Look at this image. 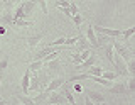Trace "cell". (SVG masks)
Instances as JSON below:
<instances>
[{
	"instance_id": "d6986e66",
	"label": "cell",
	"mask_w": 135,
	"mask_h": 105,
	"mask_svg": "<svg viewBox=\"0 0 135 105\" xmlns=\"http://www.w3.org/2000/svg\"><path fill=\"white\" fill-rule=\"evenodd\" d=\"M86 49H90V44H88V41L84 39V37L79 36V41H78V53H83V51H86Z\"/></svg>"
},
{
	"instance_id": "83f0119b",
	"label": "cell",
	"mask_w": 135,
	"mask_h": 105,
	"mask_svg": "<svg viewBox=\"0 0 135 105\" xmlns=\"http://www.w3.org/2000/svg\"><path fill=\"white\" fill-rule=\"evenodd\" d=\"M8 66V58H3V60H0V76L3 75V71L7 70Z\"/></svg>"
},
{
	"instance_id": "8d00e7d4",
	"label": "cell",
	"mask_w": 135,
	"mask_h": 105,
	"mask_svg": "<svg viewBox=\"0 0 135 105\" xmlns=\"http://www.w3.org/2000/svg\"><path fill=\"white\" fill-rule=\"evenodd\" d=\"M0 83H2V76H0Z\"/></svg>"
},
{
	"instance_id": "5bb4252c",
	"label": "cell",
	"mask_w": 135,
	"mask_h": 105,
	"mask_svg": "<svg viewBox=\"0 0 135 105\" xmlns=\"http://www.w3.org/2000/svg\"><path fill=\"white\" fill-rule=\"evenodd\" d=\"M41 39H42V34H39V36H32V37H25V43H27V46H29V48H36V46L37 44H39L41 43Z\"/></svg>"
},
{
	"instance_id": "9c48e42d",
	"label": "cell",
	"mask_w": 135,
	"mask_h": 105,
	"mask_svg": "<svg viewBox=\"0 0 135 105\" xmlns=\"http://www.w3.org/2000/svg\"><path fill=\"white\" fill-rule=\"evenodd\" d=\"M96 60H98V58H96V54H91V56L88 58V60H84V61L81 63V65H78V70H81V71H86V70H90L91 66H95Z\"/></svg>"
},
{
	"instance_id": "5b68a950",
	"label": "cell",
	"mask_w": 135,
	"mask_h": 105,
	"mask_svg": "<svg viewBox=\"0 0 135 105\" xmlns=\"http://www.w3.org/2000/svg\"><path fill=\"white\" fill-rule=\"evenodd\" d=\"M84 39L88 41V44L90 46H93V48H100V43H98V37H96V34H95V31H93V26L90 24V27L86 29V37Z\"/></svg>"
},
{
	"instance_id": "3957f363",
	"label": "cell",
	"mask_w": 135,
	"mask_h": 105,
	"mask_svg": "<svg viewBox=\"0 0 135 105\" xmlns=\"http://www.w3.org/2000/svg\"><path fill=\"white\" fill-rule=\"evenodd\" d=\"M108 92H110L112 95H127V93H128V92H127L125 81H117V83H113V85L108 88Z\"/></svg>"
},
{
	"instance_id": "484cf974",
	"label": "cell",
	"mask_w": 135,
	"mask_h": 105,
	"mask_svg": "<svg viewBox=\"0 0 135 105\" xmlns=\"http://www.w3.org/2000/svg\"><path fill=\"white\" fill-rule=\"evenodd\" d=\"M125 85H127V92H128V93H133L135 92V80L133 78H130L128 81H125Z\"/></svg>"
},
{
	"instance_id": "6da1fadb",
	"label": "cell",
	"mask_w": 135,
	"mask_h": 105,
	"mask_svg": "<svg viewBox=\"0 0 135 105\" xmlns=\"http://www.w3.org/2000/svg\"><path fill=\"white\" fill-rule=\"evenodd\" d=\"M112 44H113V51L117 53V56L123 63H128L130 60H133V53L130 49H127L123 44H120L118 41H112Z\"/></svg>"
},
{
	"instance_id": "e575fe53",
	"label": "cell",
	"mask_w": 135,
	"mask_h": 105,
	"mask_svg": "<svg viewBox=\"0 0 135 105\" xmlns=\"http://www.w3.org/2000/svg\"><path fill=\"white\" fill-rule=\"evenodd\" d=\"M0 105H7V102L5 100H0Z\"/></svg>"
},
{
	"instance_id": "44dd1931",
	"label": "cell",
	"mask_w": 135,
	"mask_h": 105,
	"mask_svg": "<svg viewBox=\"0 0 135 105\" xmlns=\"http://www.w3.org/2000/svg\"><path fill=\"white\" fill-rule=\"evenodd\" d=\"M101 78L107 80V81H113V80H117V73L115 71H103V75H101Z\"/></svg>"
},
{
	"instance_id": "cb8c5ba5",
	"label": "cell",
	"mask_w": 135,
	"mask_h": 105,
	"mask_svg": "<svg viewBox=\"0 0 135 105\" xmlns=\"http://www.w3.org/2000/svg\"><path fill=\"white\" fill-rule=\"evenodd\" d=\"M68 10H69L71 17H73V15H78V14H79V9H78V5H76L74 2H69V7H68Z\"/></svg>"
},
{
	"instance_id": "4fadbf2b",
	"label": "cell",
	"mask_w": 135,
	"mask_h": 105,
	"mask_svg": "<svg viewBox=\"0 0 135 105\" xmlns=\"http://www.w3.org/2000/svg\"><path fill=\"white\" fill-rule=\"evenodd\" d=\"M62 97L66 98V102L69 103V105H78V103H76V100H74V95H73V92H71L68 86H64V90H62Z\"/></svg>"
},
{
	"instance_id": "603a6c76",
	"label": "cell",
	"mask_w": 135,
	"mask_h": 105,
	"mask_svg": "<svg viewBox=\"0 0 135 105\" xmlns=\"http://www.w3.org/2000/svg\"><path fill=\"white\" fill-rule=\"evenodd\" d=\"M42 66H44V65H42V61H32L31 65H29V68H27V70L32 73V71H39Z\"/></svg>"
},
{
	"instance_id": "277c9868",
	"label": "cell",
	"mask_w": 135,
	"mask_h": 105,
	"mask_svg": "<svg viewBox=\"0 0 135 105\" xmlns=\"http://www.w3.org/2000/svg\"><path fill=\"white\" fill-rule=\"evenodd\" d=\"M86 98H90L95 105H101L105 102L103 93H100V92H96V90H86Z\"/></svg>"
},
{
	"instance_id": "9a60e30c",
	"label": "cell",
	"mask_w": 135,
	"mask_h": 105,
	"mask_svg": "<svg viewBox=\"0 0 135 105\" xmlns=\"http://www.w3.org/2000/svg\"><path fill=\"white\" fill-rule=\"evenodd\" d=\"M51 53H52V48H49V46H47V48L41 49V51L37 53L36 56H34V61H42V60H44V58L47 56V54H51Z\"/></svg>"
},
{
	"instance_id": "52a82bcc",
	"label": "cell",
	"mask_w": 135,
	"mask_h": 105,
	"mask_svg": "<svg viewBox=\"0 0 135 105\" xmlns=\"http://www.w3.org/2000/svg\"><path fill=\"white\" fill-rule=\"evenodd\" d=\"M47 102H49L51 105H68V103H66V98L62 97V93H57V92H52V93H49Z\"/></svg>"
},
{
	"instance_id": "4316f807",
	"label": "cell",
	"mask_w": 135,
	"mask_h": 105,
	"mask_svg": "<svg viewBox=\"0 0 135 105\" xmlns=\"http://www.w3.org/2000/svg\"><path fill=\"white\" fill-rule=\"evenodd\" d=\"M12 26H17V27H29V26H31V22H29L27 19H25V20H14V22H12Z\"/></svg>"
},
{
	"instance_id": "7402d4cb",
	"label": "cell",
	"mask_w": 135,
	"mask_h": 105,
	"mask_svg": "<svg viewBox=\"0 0 135 105\" xmlns=\"http://www.w3.org/2000/svg\"><path fill=\"white\" fill-rule=\"evenodd\" d=\"M133 32H135V29L133 27H130V29H125V31H122V37H123V41L127 43V41H130V37L133 36Z\"/></svg>"
},
{
	"instance_id": "f1b7e54d",
	"label": "cell",
	"mask_w": 135,
	"mask_h": 105,
	"mask_svg": "<svg viewBox=\"0 0 135 105\" xmlns=\"http://www.w3.org/2000/svg\"><path fill=\"white\" fill-rule=\"evenodd\" d=\"M71 19H73L74 26L78 27V29H79V26H81V24H83V20H84V19H83V15H79V14H78V15H73V17H71Z\"/></svg>"
},
{
	"instance_id": "7a4b0ae2",
	"label": "cell",
	"mask_w": 135,
	"mask_h": 105,
	"mask_svg": "<svg viewBox=\"0 0 135 105\" xmlns=\"http://www.w3.org/2000/svg\"><path fill=\"white\" fill-rule=\"evenodd\" d=\"M91 26H93V24H91ZM93 31H95V32H100V34H103V36H108V37H112V39L122 37V31H118V29H108V27L98 26V24H95V26H93Z\"/></svg>"
},
{
	"instance_id": "1f68e13d",
	"label": "cell",
	"mask_w": 135,
	"mask_h": 105,
	"mask_svg": "<svg viewBox=\"0 0 135 105\" xmlns=\"http://www.w3.org/2000/svg\"><path fill=\"white\" fill-rule=\"evenodd\" d=\"M36 3L42 9V14H47V3H46L44 0H39V2H36Z\"/></svg>"
},
{
	"instance_id": "836d02e7",
	"label": "cell",
	"mask_w": 135,
	"mask_h": 105,
	"mask_svg": "<svg viewBox=\"0 0 135 105\" xmlns=\"http://www.w3.org/2000/svg\"><path fill=\"white\" fill-rule=\"evenodd\" d=\"M84 105H95V103H93L90 98H84Z\"/></svg>"
},
{
	"instance_id": "d4e9b609",
	"label": "cell",
	"mask_w": 135,
	"mask_h": 105,
	"mask_svg": "<svg viewBox=\"0 0 135 105\" xmlns=\"http://www.w3.org/2000/svg\"><path fill=\"white\" fill-rule=\"evenodd\" d=\"M59 56V51H52L51 54H47V56L42 60V65H46V63H49V61H52V60H56V58Z\"/></svg>"
},
{
	"instance_id": "30bf717a",
	"label": "cell",
	"mask_w": 135,
	"mask_h": 105,
	"mask_svg": "<svg viewBox=\"0 0 135 105\" xmlns=\"http://www.w3.org/2000/svg\"><path fill=\"white\" fill-rule=\"evenodd\" d=\"M103 68L101 66H91L90 70H86L84 73L88 75V78H101V75H103Z\"/></svg>"
},
{
	"instance_id": "8992f818",
	"label": "cell",
	"mask_w": 135,
	"mask_h": 105,
	"mask_svg": "<svg viewBox=\"0 0 135 105\" xmlns=\"http://www.w3.org/2000/svg\"><path fill=\"white\" fill-rule=\"evenodd\" d=\"M64 83H66V80H64V78H54L52 81H49V85L46 86V90H44V92L49 95V93H52V92H56L57 88H61L62 85H64Z\"/></svg>"
},
{
	"instance_id": "2e32d148",
	"label": "cell",
	"mask_w": 135,
	"mask_h": 105,
	"mask_svg": "<svg viewBox=\"0 0 135 105\" xmlns=\"http://www.w3.org/2000/svg\"><path fill=\"white\" fill-rule=\"evenodd\" d=\"M29 90L42 92V88H41V81H39V78H37V76H32V78H31V81H29Z\"/></svg>"
},
{
	"instance_id": "8fae6325",
	"label": "cell",
	"mask_w": 135,
	"mask_h": 105,
	"mask_svg": "<svg viewBox=\"0 0 135 105\" xmlns=\"http://www.w3.org/2000/svg\"><path fill=\"white\" fill-rule=\"evenodd\" d=\"M29 81H31V71L25 70V75L22 76V83H20V88H22V95L29 93Z\"/></svg>"
},
{
	"instance_id": "7c38bea8",
	"label": "cell",
	"mask_w": 135,
	"mask_h": 105,
	"mask_svg": "<svg viewBox=\"0 0 135 105\" xmlns=\"http://www.w3.org/2000/svg\"><path fill=\"white\" fill-rule=\"evenodd\" d=\"M37 7V3L36 2H24L22 3V10H24V15L25 17H29V15L32 14V10Z\"/></svg>"
},
{
	"instance_id": "ba28073f",
	"label": "cell",
	"mask_w": 135,
	"mask_h": 105,
	"mask_svg": "<svg viewBox=\"0 0 135 105\" xmlns=\"http://www.w3.org/2000/svg\"><path fill=\"white\" fill-rule=\"evenodd\" d=\"M91 56V49H86V51L83 53H76V54H71V60L74 63H78V65H81L84 60H88V58Z\"/></svg>"
},
{
	"instance_id": "f546056e",
	"label": "cell",
	"mask_w": 135,
	"mask_h": 105,
	"mask_svg": "<svg viewBox=\"0 0 135 105\" xmlns=\"http://www.w3.org/2000/svg\"><path fill=\"white\" fill-rule=\"evenodd\" d=\"M79 41V37H66V41H64V46H73L76 44Z\"/></svg>"
},
{
	"instance_id": "ac0fdd59",
	"label": "cell",
	"mask_w": 135,
	"mask_h": 105,
	"mask_svg": "<svg viewBox=\"0 0 135 105\" xmlns=\"http://www.w3.org/2000/svg\"><path fill=\"white\" fill-rule=\"evenodd\" d=\"M105 54H107V60L112 63V66H113V56H115V53H113V44L112 43L107 44V48H105Z\"/></svg>"
},
{
	"instance_id": "d590c367",
	"label": "cell",
	"mask_w": 135,
	"mask_h": 105,
	"mask_svg": "<svg viewBox=\"0 0 135 105\" xmlns=\"http://www.w3.org/2000/svg\"><path fill=\"white\" fill-rule=\"evenodd\" d=\"M101 105H110V103H107V102H103V103H101Z\"/></svg>"
},
{
	"instance_id": "e0dca14e",
	"label": "cell",
	"mask_w": 135,
	"mask_h": 105,
	"mask_svg": "<svg viewBox=\"0 0 135 105\" xmlns=\"http://www.w3.org/2000/svg\"><path fill=\"white\" fill-rule=\"evenodd\" d=\"M17 100H19L20 105H36L32 97H29V95H17Z\"/></svg>"
},
{
	"instance_id": "d6a6232c",
	"label": "cell",
	"mask_w": 135,
	"mask_h": 105,
	"mask_svg": "<svg viewBox=\"0 0 135 105\" xmlns=\"http://www.w3.org/2000/svg\"><path fill=\"white\" fill-rule=\"evenodd\" d=\"M74 90L76 92H83V86L81 85H74Z\"/></svg>"
},
{
	"instance_id": "4dcf8cb0",
	"label": "cell",
	"mask_w": 135,
	"mask_h": 105,
	"mask_svg": "<svg viewBox=\"0 0 135 105\" xmlns=\"http://www.w3.org/2000/svg\"><path fill=\"white\" fill-rule=\"evenodd\" d=\"M56 5L59 7V9H68V7H69V2H68V0H57Z\"/></svg>"
},
{
	"instance_id": "ffe728a7",
	"label": "cell",
	"mask_w": 135,
	"mask_h": 105,
	"mask_svg": "<svg viewBox=\"0 0 135 105\" xmlns=\"http://www.w3.org/2000/svg\"><path fill=\"white\" fill-rule=\"evenodd\" d=\"M46 66L51 70V71H57L59 68H61V63H59V60L56 58V60H52V61H49V63H46Z\"/></svg>"
}]
</instances>
